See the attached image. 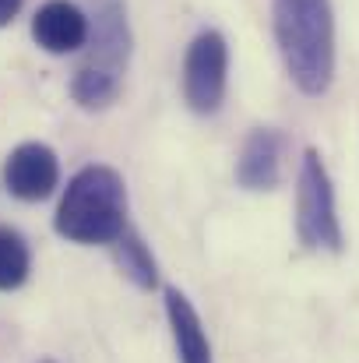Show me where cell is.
Wrapping results in <instances>:
<instances>
[{
  "label": "cell",
  "instance_id": "cell-1",
  "mask_svg": "<svg viewBox=\"0 0 359 363\" xmlns=\"http://www.w3.org/2000/svg\"><path fill=\"white\" fill-rule=\"evenodd\" d=\"M275 46L289 82L317 99L335 82V7L331 0H271Z\"/></svg>",
  "mask_w": 359,
  "mask_h": 363
},
{
  "label": "cell",
  "instance_id": "cell-2",
  "mask_svg": "<svg viewBox=\"0 0 359 363\" xmlns=\"http://www.w3.org/2000/svg\"><path fill=\"white\" fill-rule=\"evenodd\" d=\"M53 226L71 243H113L127 230V184L113 166L92 162L78 169L57 205Z\"/></svg>",
  "mask_w": 359,
  "mask_h": 363
},
{
  "label": "cell",
  "instance_id": "cell-3",
  "mask_svg": "<svg viewBox=\"0 0 359 363\" xmlns=\"http://www.w3.org/2000/svg\"><path fill=\"white\" fill-rule=\"evenodd\" d=\"M296 237L307 250H328L342 254L346 233L338 219V201H335V184L331 173L321 159L317 148H307L300 159V177H296Z\"/></svg>",
  "mask_w": 359,
  "mask_h": 363
},
{
  "label": "cell",
  "instance_id": "cell-4",
  "mask_svg": "<svg viewBox=\"0 0 359 363\" xmlns=\"http://www.w3.org/2000/svg\"><path fill=\"white\" fill-rule=\"evenodd\" d=\"M183 103L198 117H212L226 103V85H229V43L219 28H205L190 39L183 53Z\"/></svg>",
  "mask_w": 359,
  "mask_h": 363
},
{
  "label": "cell",
  "instance_id": "cell-5",
  "mask_svg": "<svg viewBox=\"0 0 359 363\" xmlns=\"http://www.w3.org/2000/svg\"><path fill=\"white\" fill-rule=\"evenodd\" d=\"M60 184V159L42 141L18 145L4 162V187L18 201H46Z\"/></svg>",
  "mask_w": 359,
  "mask_h": 363
},
{
  "label": "cell",
  "instance_id": "cell-6",
  "mask_svg": "<svg viewBox=\"0 0 359 363\" xmlns=\"http://www.w3.org/2000/svg\"><path fill=\"white\" fill-rule=\"evenodd\" d=\"M92 18L71 0H46L32 18V39L53 57H67L89 46Z\"/></svg>",
  "mask_w": 359,
  "mask_h": 363
},
{
  "label": "cell",
  "instance_id": "cell-7",
  "mask_svg": "<svg viewBox=\"0 0 359 363\" xmlns=\"http://www.w3.org/2000/svg\"><path fill=\"white\" fill-rule=\"evenodd\" d=\"M285 134L275 127H253L237 155V184L243 191H271L282 180Z\"/></svg>",
  "mask_w": 359,
  "mask_h": 363
},
{
  "label": "cell",
  "instance_id": "cell-8",
  "mask_svg": "<svg viewBox=\"0 0 359 363\" xmlns=\"http://www.w3.org/2000/svg\"><path fill=\"white\" fill-rule=\"evenodd\" d=\"M162 303H166V321H169V335H173V350L180 363H215L212 360V342L205 332V321L198 314V307L190 303V296L176 286L162 289Z\"/></svg>",
  "mask_w": 359,
  "mask_h": 363
},
{
  "label": "cell",
  "instance_id": "cell-9",
  "mask_svg": "<svg viewBox=\"0 0 359 363\" xmlns=\"http://www.w3.org/2000/svg\"><path fill=\"white\" fill-rule=\"evenodd\" d=\"M117 264L120 272L137 286V289H155L159 286V261H155V254H152V247L141 240L134 230H123L117 240Z\"/></svg>",
  "mask_w": 359,
  "mask_h": 363
},
{
  "label": "cell",
  "instance_id": "cell-10",
  "mask_svg": "<svg viewBox=\"0 0 359 363\" xmlns=\"http://www.w3.org/2000/svg\"><path fill=\"white\" fill-rule=\"evenodd\" d=\"M28 272H32V254H28L25 237L0 226V293L25 286Z\"/></svg>",
  "mask_w": 359,
  "mask_h": 363
},
{
  "label": "cell",
  "instance_id": "cell-11",
  "mask_svg": "<svg viewBox=\"0 0 359 363\" xmlns=\"http://www.w3.org/2000/svg\"><path fill=\"white\" fill-rule=\"evenodd\" d=\"M21 11V0H0V28Z\"/></svg>",
  "mask_w": 359,
  "mask_h": 363
},
{
  "label": "cell",
  "instance_id": "cell-12",
  "mask_svg": "<svg viewBox=\"0 0 359 363\" xmlns=\"http://www.w3.org/2000/svg\"><path fill=\"white\" fill-rule=\"evenodd\" d=\"M42 363H53V360H42Z\"/></svg>",
  "mask_w": 359,
  "mask_h": 363
}]
</instances>
